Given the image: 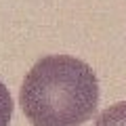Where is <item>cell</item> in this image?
<instances>
[{"label":"cell","mask_w":126,"mask_h":126,"mask_svg":"<svg viewBox=\"0 0 126 126\" xmlns=\"http://www.w3.org/2000/svg\"><path fill=\"white\" fill-rule=\"evenodd\" d=\"M99 103L93 67L72 55H48L23 78L19 105L34 126H80Z\"/></svg>","instance_id":"cell-1"},{"label":"cell","mask_w":126,"mask_h":126,"mask_svg":"<svg viewBox=\"0 0 126 126\" xmlns=\"http://www.w3.org/2000/svg\"><path fill=\"white\" fill-rule=\"evenodd\" d=\"M94 126H126V101L105 107L99 113Z\"/></svg>","instance_id":"cell-2"},{"label":"cell","mask_w":126,"mask_h":126,"mask_svg":"<svg viewBox=\"0 0 126 126\" xmlns=\"http://www.w3.org/2000/svg\"><path fill=\"white\" fill-rule=\"evenodd\" d=\"M11 116H13V99L9 94V88L0 82V126H9Z\"/></svg>","instance_id":"cell-3"}]
</instances>
